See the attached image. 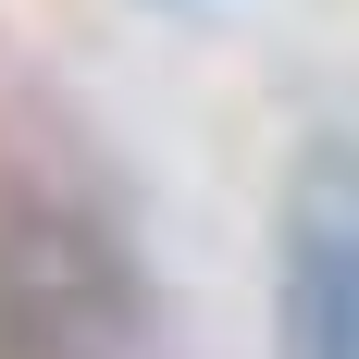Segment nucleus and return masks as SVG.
<instances>
[{
	"label": "nucleus",
	"instance_id": "obj_1",
	"mask_svg": "<svg viewBox=\"0 0 359 359\" xmlns=\"http://www.w3.org/2000/svg\"><path fill=\"white\" fill-rule=\"evenodd\" d=\"M273 359H359V137H310L285 174Z\"/></svg>",
	"mask_w": 359,
	"mask_h": 359
}]
</instances>
